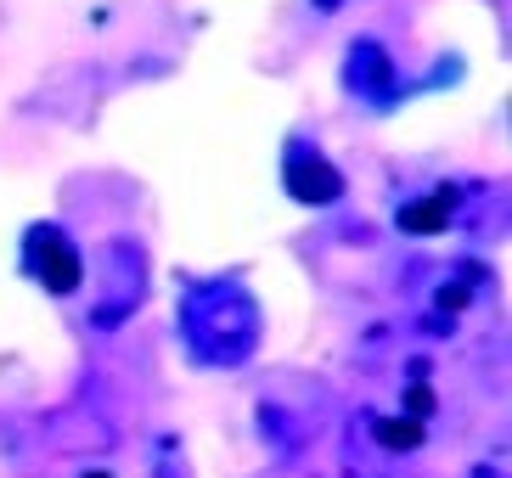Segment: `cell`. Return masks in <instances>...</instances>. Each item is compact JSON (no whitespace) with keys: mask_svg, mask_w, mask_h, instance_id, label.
Segmentation results:
<instances>
[{"mask_svg":"<svg viewBox=\"0 0 512 478\" xmlns=\"http://www.w3.org/2000/svg\"><path fill=\"white\" fill-rule=\"evenodd\" d=\"M400 225H406L411 237H434V231H445V225H451V192L406 203V209H400Z\"/></svg>","mask_w":512,"mask_h":478,"instance_id":"3","label":"cell"},{"mask_svg":"<svg viewBox=\"0 0 512 478\" xmlns=\"http://www.w3.org/2000/svg\"><path fill=\"white\" fill-rule=\"evenodd\" d=\"M91 478H107V473H91Z\"/></svg>","mask_w":512,"mask_h":478,"instance_id":"6","label":"cell"},{"mask_svg":"<svg viewBox=\"0 0 512 478\" xmlns=\"http://www.w3.org/2000/svg\"><path fill=\"white\" fill-rule=\"evenodd\" d=\"M287 192L299 203H327V197H338V175L321 158H304L299 169H287Z\"/></svg>","mask_w":512,"mask_h":478,"instance_id":"2","label":"cell"},{"mask_svg":"<svg viewBox=\"0 0 512 478\" xmlns=\"http://www.w3.org/2000/svg\"><path fill=\"white\" fill-rule=\"evenodd\" d=\"M29 259H34V276H40L51 293H74L79 287V254H74V242L62 237V231L40 225V231L29 237Z\"/></svg>","mask_w":512,"mask_h":478,"instance_id":"1","label":"cell"},{"mask_svg":"<svg viewBox=\"0 0 512 478\" xmlns=\"http://www.w3.org/2000/svg\"><path fill=\"white\" fill-rule=\"evenodd\" d=\"M406 405H411V422H417V417H428V411H434V394H428V389H411Z\"/></svg>","mask_w":512,"mask_h":478,"instance_id":"5","label":"cell"},{"mask_svg":"<svg viewBox=\"0 0 512 478\" xmlns=\"http://www.w3.org/2000/svg\"><path fill=\"white\" fill-rule=\"evenodd\" d=\"M377 439L389 450H417L422 445V422H411V417H383L377 422Z\"/></svg>","mask_w":512,"mask_h":478,"instance_id":"4","label":"cell"}]
</instances>
